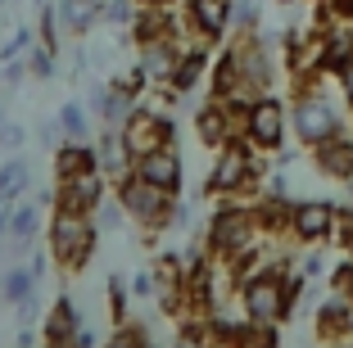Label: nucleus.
<instances>
[{"label":"nucleus","instance_id":"16","mask_svg":"<svg viewBox=\"0 0 353 348\" xmlns=\"http://www.w3.org/2000/svg\"><path fill=\"white\" fill-rule=\"evenodd\" d=\"M95 154H100V167L114 176V181H123V176L132 172V154H127L123 132H118V127H104V132L95 136Z\"/></svg>","mask_w":353,"mask_h":348},{"label":"nucleus","instance_id":"31","mask_svg":"<svg viewBox=\"0 0 353 348\" xmlns=\"http://www.w3.org/2000/svg\"><path fill=\"white\" fill-rule=\"evenodd\" d=\"M10 236V208H0V240Z\"/></svg>","mask_w":353,"mask_h":348},{"label":"nucleus","instance_id":"10","mask_svg":"<svg viewBox=\"0 0 353 348\" xmlns=\"http://www.w3.org/2000/svg\"><path fill=\"white\" fill-rule=\"evenodd\" d=\"M176 59H181V37H168V41H145L141 45V59H136V72L145 86H172Z\"/></svg>","mask_w":353,"mask_h":348},{"label":"nucleus","instance_id":"15","mask_svg":"<svg viewBox=\"0 0 353 348\" xmlns=\"http://www.w3.org/2000/svg\"><path fill=\"white\" fill-rule=\"evenodd\" d=\"M231 104H204V109L195 113V132L204 145H213V150H222V145H231Z\"/></svg>","mask_w":353,"mask_h":348},{"label":"nucleus","instance_id":"4","mask_svg":"<svg viewBox=\"0 0 353 348\" xmlns=\"http://www.w3.org/2000/svg\"><path fill=\"white\" fill-rule=\"evenodd\" d=\"M118 132H123V145H127V154H132V163H136V158H145V154H154V150L176 145L172 118H168L163 109H150V104H136L132 118H127Z\"/></svg>","mask_w":353,"mask_h":348},{"label":"nucleus","instance_id":"17","mask_svg":"<svg viewBox=\"0 0 353 348\" xmlns=\"http://www.w3.org/2000/svg\"><path fill=\"white\" fill-rule=\"evenodd\" d=\"M91 167H100V154H95V141H63L59 150H54V172L63 176H77V172H91Z\"/></svg>","mask_w":353,"mask_h":348},{"label":"nucleus","instance_id":"29","mask_svg":"<svg viewBox=\"0 0 353 348\" xmlns=\"http://www.w3.org/2000/svg\"><path fill=\"white\" fill-rule=\"evenodd\" d=\"M23 141H28V132H23V127H0V145H5V150H23Z\"/></svg>","mask_w":353,"mask_h":348},{"label":"nucleus","instance_id":"3","mask_svg":"<svg viewBox=\"0 0 353 348\" xmlns=\"http://www.w3.org/2000/svg\"><path fill=\"white\" fill-rule=\"evenodd\" d=\"M240 307H245V321L254 326H272L290 312V289L281 272H254V276L240 280Z\"/></svg>","mask_w":353,"mask_h":348},{"label":"nucleus","instance_id":"19","mask_svg":"<svg viewBox=\"0 0 353 348\" xmlns=\"http://www.w3.org/2000/svg\"><path fill=\"white\" fill-rule=\"evenodd\" d=\"M28 185H32V167L14 154L10 163L0 167V208H14L23 195H28Z\"/></svg>","mask_w":353,"mask_h":348},{"label":"nucleus","instance_id":"9","mask_svg":"<svg viewBox=\"0 0 353 348\" xmlns=\"http://www.w3.org/2000/svg\"><path fill=\"white\" fill-rule=\"evenodd\" d=\"M250 176H254L250 150H240V145H222L218 163H213V172H208V190H213V195H236V190H245Z\"/></svg>","mask_w":353,"mask_h":348},{"label":"nucleus","instance_id":"26","mask_svg":"<svg viewBox=\"0 0 353 348\" xmlns=\"http://www.w3.org/2000/svg\"><path fill=\"white\" fill-rule=\"evenodd\" d=\"M104 294H109V312H114V321L123 326V321H127V285L118 276H109V289H104Z\"/></svg>","mask_w":353,"mask_h":348},{"label":"nucleus","instance_id":"23","mask_svg":"<svg viewBox=\"0 0 353 348\" xmlns=\"http://www.w3.org/2000/svg\"><path fill=\"white\" fill-rule=\"evenodd\" d=\"M59 127H63V141H91V109L86 104H63L59 109Z\"/></svg>","mask_w":353,"mask_h":348},{"label":"nucleus","instance_id":"24","mask_svg":"<svg viewBox=\"0 0 353 348\" xmlns=\"http://www.w3.org/2000/svg\"><path fill=\"white\" fill-rule=\"evenodd\" d=\"M104 348H150V335L141 326H132V321H123L114 335L104 339Z\"/></svg>","mask_w":353,"mask_h":348},{"label":"nucleus","instance_id":"32","mask_svg":"<svg viewBox=\"0 0 353 348\" xmlns=\"http://www.w3.org/2000/svg\"><path fill=\"white\" fill-rule=\"evenodd\" d=\"M136 5H154V10H172L176 0H136Z\"/></svg>","mask_w":353,"mask_h":348},{"label":"nucleus","instance_id":"21","mask_svg":"<svg viewBox=\"0 0 353 348\" xmlns=\"http://www.w3.org/2000/svg\"><path fill=\"white\" fill-rule=\"evenodd\" d=\"M317 163H322L331 176H349L353 172V145L340 141V136H331V141L317 145Z\"/></svg>","mask_w":353,"mask_h":348},{"label":"nucleus","instance_id":"33","mask_svg":"<svg viewBox=\"0 0 353 348\" xmlns=\"http://www.w3.org/2000/svg\"><path fill=\"white\" fill-rule=\"evenodd\" d=\"M0 127H5V118H0Z\"/></svg>","mask_w":353,"mask_h":348},{"label":"nucleus","instance_id":"28","mask_svg":"<svg viewBox=\"0 0 353 348\" xmlns=\"http://www.w3.org/2000/svg\"><path fill=\"white\" fill-rule=\"evenodd\" d=\"M23 54H32V37H28V32H19V37H14V41L0 50V59H5V68H14Z\"/></svg>","mask_w":353,"mask_h":348},{"label":"nucleus","instance_id":"2","mask_svg":"<svg viewBox=\"0 0 353 348\" xmlns=\"http://www.w3.org/2000/svg\"><path fill=\"white\" fill-rule=\"evenodd\" d=\"M114 199L123 204L127 222H136L141 231H163V226H172L176 195H168V190H159V185L141 181L136 172H127L123 181H114Z\"/></svg>","mask_w":353,"mask_h":348},{"label":"nucleus","instance_id":"27","mask_svg":"<svg viewBox=\"0 0 353 348\" xmlns=\"http://www.w3.org/2000/svg\"><path fill=\"white\" fill-rule=\"evenodd\" d=\"M123 204H118V199H104L100 208H95V226H100V231H118V222H123Z\"/></svg>","mask_w":353,"mask_h":348},{"label":"nucleus","instance_id":"5","mask_svg":"<svg viewBox=\"0 0 353 348\" xmlns=\"http://www.w3.org/2000/svg\"><path fill=\"white\" fill-rule=\"evenodd\" d=\"M254 240H259L254 236V213H245V208H222L208 222V249L231 258V263H245L254 254Z\"/></svg>","mask_w":353,"mask_h":348},{"label":"nucleus","instance_id":"35","mask_svg":"<svg viewBox=\"0 0 353 348\" xmlns=\"http://www.w3.org/2000/svg\"><path fill=\"white\" fill-rule=\"evenodd\" d=\"M46 348H50V344H46Z\"/></svg>","mask_w":353,"mask_h":348},{"label":"nucleus","instance_id":"20","mask_svg":"<svg viewBox=\"0 0 353 348\" xmlns=\"http://www.w3.org/2000/svg\"><path fill=\"white\" fill-rule=\"evenodd\" d=\"M37 231H41V208L37 204H14L10 208V245L32 249L37 245Z\"/></svg>","mask_w":353,"mask_h":348},{"label":"nucleus","instance_id":"7","mask_svg":"<svg viewBox=\"0 0 353 348\" xmlns=\"http://www.w3.org/2000/svg\"><path fill=\"white\" fill-rule=\"evenodd\" d=\"M240 127H245V141H250V145H259V150H276V145L285 141V109H281L276 95H259V100L245 109Z\"/></svg>","mask_w":353,"mask_h":348},{"label":"nucleus","instance_id":"22","mask_svg":"<svg viewBox=\"0 0 353 348\" xmlns=\"http://www.w3.org/2000/svg\"><path fill=\"white\" fill-rule=\"evenodd\" d=\"M32 289H37V272H32V267H10V272H5V280H0V294L10 298L14 307L28 303Z\"/></svg>","mask_w":353,"mask_h":348},{"label":"nucleus","instance_id":"30","mask_svg":"<svg viewBox=\"0 0 353 348\" xmlns=\"http://www.w3.org/2000/svg\"><path fill=\"white\" fill-rule=\"evenodd\" d=\"M340 82H344V95L353 100V54H344V63H340Z\"/></svg>","mask_w":353,"mask_h":348},{"label":"nucleus","instance_id":"34","mask_svg":"<svg viewBox=\"0 0 353 348\" xmlns=\"http://www.w3.org/2000/svg\"><path fill=\"white\" fill-rule=\"evenodd\" d=\"M0 5H5V0H0Z\"/></svg>","mask_w":353,"mask_h":348},{"label":"nucleus","instance_id":"25","mask_svg":"<svg viewBox=\"0 0 353 348\" xmlns=\"http://www.w3.org/2000/svg\"><path fill=\"white\" fill-rule=\"evenodd\" d=\"M54 45H32V54H28V68L37 72V77H54Z\"/></svg>","mask_w":353,"mask_h":348},{"label":"nucleus","instance_id":"6","mask_svg":"<svg viewBox=\"0 0 353 348\" xmlns=\"http://www.w3.org/2000/svg\"><path fill=\"white\" fill-rule=\"evenodd\" d=\"M231 19H236V10H231V0H186V19H181V41H218V37H227Z\"/></svg>","mask_w":353,"mask_h":348},{"label":"nucleus","instance_id":"1","mask_svg":"<svg viewBox=\"0 0 353 348\" xmlns=\"http://www.w3.org/2000/svg\"><path fill=\"white\" fill-rule=\"evenodd\" d=\"M46 240H50V258L63 267V272H82V267L95 258V245H100V226H95V213L54 208Z\"/></svg>","mask_w":353,"mask_h":348},{"label":"nucleus","instance_id":"14","mask_svg":"<svg viewBox=\"0 0 353 348\" xmlns=\"http://www.w3.org/2000/svg\"><path fill=\"white\" fill-rule=\"evenodd\" d=\"M77 326H82V312H77L73 294H59L54 307L46 312V344L50 348H68L73 335H77Z\"/></svg>","mask_w":353,"mask_h":348},{"label":"nucleus","instance_id":"12","mask_svg":"<svg viewBox=\"0 0 353 348\" xmlns=\"http://www.w3.org/2000/svg\"><path fill=\"white\" fill-rule=\"evenodd\" d=\"M294 132H299L308 145L331 141V136L340 132V123H335V109L322 100V95H308V100H299V109H294Z\"/></svg>","mask_w":353,"mask_h":348},{"label":"nucleus","instance_id":"8","mask_svg":"<svg viewBox=\"0 0 353 348\" xmlns=\"http://www.w3.org/2000/svg\"><path fill=\"white\" fill-rule=\"evenodd\" d=\"M104 199H109V172L104 167L63 176L59 190H54V208H73V213H95Z\"/></svg>","mask_w":353,"mask_h":348},{"label":"nucleus","instance_id":"11","mask_svg":"<svg viewBox=\"0 0 353 348\" xmlns=\"http://www.w3.org/2000/svg\"><path fill=\"white\" fill-rule=\"evenodd\" d=\"M132 172L141 176V181H150V185H159V190H168V195H176V190H181V181H186L176 145H168V150H154V154H145V158H136Z\"/></svg>","mask_w":353,"mask_h":348},{"label":"nucleus","instance_id":"18","mask_svg":"<svg viewBox=\"0 0 353 348\" xmlns=\"http://www.w3.org/2000/svg\"><path fill=\"white\" fill-rule=\"evenodd\" d=\"M54 10H59V28L68 37H82L100 23V0H59Z\"/></svg>","mask_w":353,"mask_h":348},{"label":"nucleus","instance_id":"13","mask_svg":"<svg viewBox=\"0 0 353 348\" xmlns=\"http://www.w3.org/2000/svg\"><path fill=\"white\" fill-rule=\"evenodd\" d=\"M290 226H294V236H299V240L317 245V240L331 236L335 208L326 204V199H303V204H294V208H290Z\"/></svg>","mask_w":353,"mask_h":348}]
</instances>
